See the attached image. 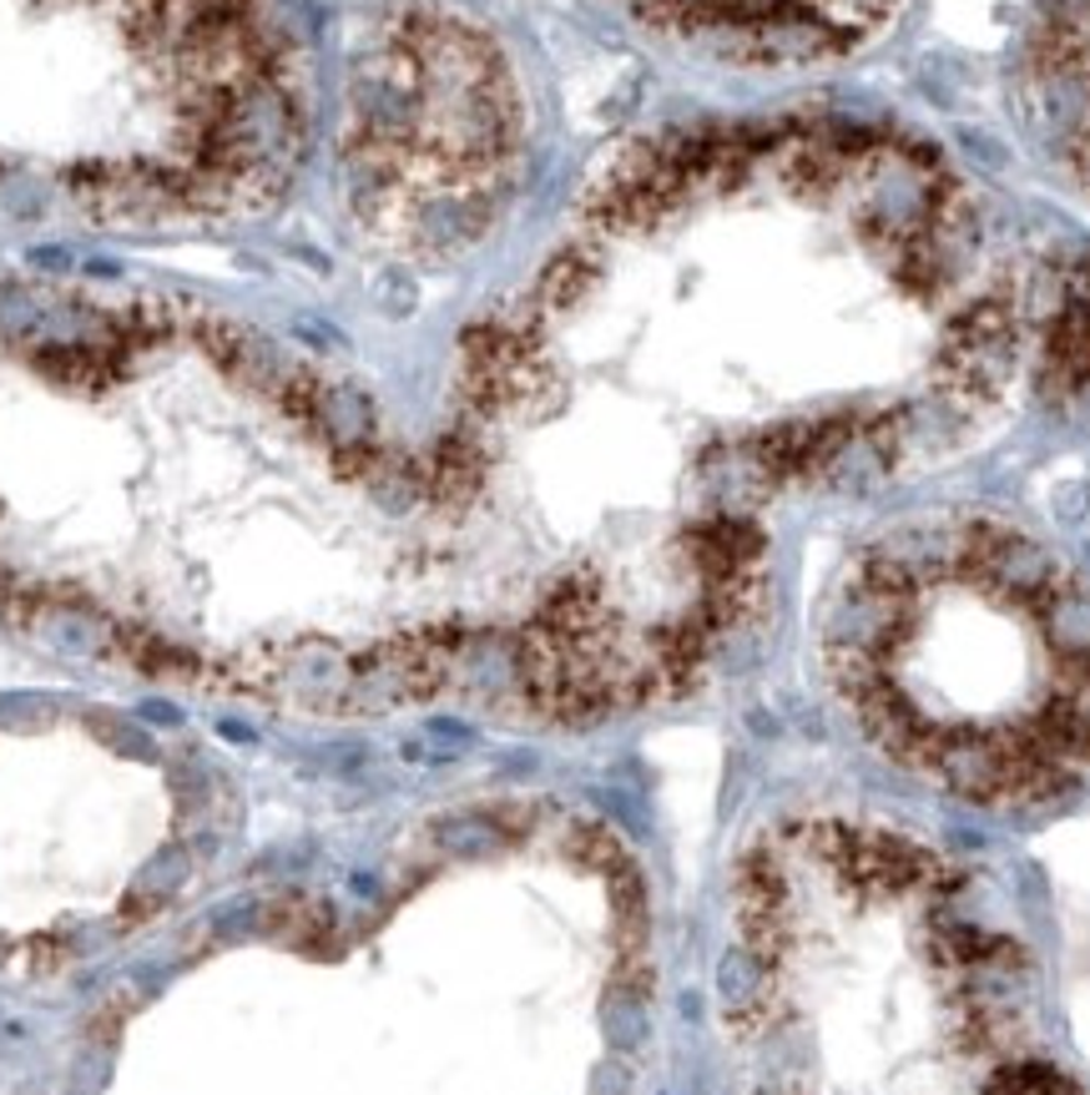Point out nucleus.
Segmentation results:
<instances>
[{"label":"nucleus","mask_w":1090,"mask_h":1095,"mask_svg":"<svg viewBox=\"0 0 1090 1095\" xmlns=\"http://www.w3.org/2000/svg\"><path fill=\"white\" fill-rule=\"evenodd\" d=\"M1020 344L1010 253L924 137L637 142L464 328L425 445L480 657L571 723L692 686L757 601L767 511L954 449Z\"/></svg>","instance_id":"f257e3e1"},{"label":"nucleus","mask_w":1090,"mask_h":1095,"mask_svg":"<svg viewBox=\"0 0 1090 1095\" xmlns=\"http://www.w3.org/2000/svg\"><path fill=\"white\" fill-rule=\"evenodd\" d=\"M0 616L324 712L450 677L419 449L238 313L61 273L0 278Z\"/></svg>","instance_id":"f03ea898"},{"label":"nucleus","mask_w":1090,"mask_h":1095,"mask_svg":"<svg viewBox=\"0 0 1090 1095\" xmlns=\"http://www.w3.org/2000/svg\"><path fill=\"white\" fill-rule=\"evenodd\" d=\"M727 1015L752 1095H1090L985 879L889 823H783L742 869Z\"/></svg>","instance_id":"7ed1b4c3"},{"label":"nucleus","mask_w":1090,"mask_h":1095,"mask_svg":"<svg viewBox=\"0 0 1090 1095\" xmlns=\"http://www.w3.org/2000/svg\"><path fill=\"white\" fill-rule=\"evenodd\" d=\"M308 126L299 0H0L5 217H263L299 177Z\"/></svg>","instance_id":"20e7f679"},{"label":"nucleus","mask_w":1090,"mask_h":1095,"mask_svg":"<svg viewBox=\"0 0 1090 1095\" xmlns=\"http://www.w3.org/2000/svg\"><path fill=\"white\" fill-rule=\"evenodd\" d=\"M843 717L919 783L1035 808L1090 772V585L1030 530L979 511L889 525L818 616Z\"/></svg>","instance_id":"39448f33"},{"label":"nucleus","mask_w":1090,"mask_h":1095,"mask_svg":"<svg viewBox=\"0 0 1090 1095\" xmlns=\"http://www.w3.org/2000/svg\"><path fill=\"white\" fill-rule=\"evenodd\" d=\"M526 163V101L490 31L400 5L349 56L339 187L369 243L450 258L495 227Z\"/></svg>","instance_id":"423d86ee"},{"label":"nucleus","mask_w":1090,"mask_h":1095,"mask_svg":"<svg viewBox=\"0 0 1090 1095\" xmlns=\"http://www.w3.org/2000/svg\"><path fill=\"white\" fill-rule=\"evenodd\" d=\"M647 31L732 66L839 62L903 11V0H616Z\"/></svg>","instance_id":"0eeeda50"},{"label":"nucleus","mask_w":1090,"mask_h":1095,"mask_svg":"<svg viewBox=\"0 0 1090 1095\" xmlns=\"http://www.w3.org/2000/svg\"><path fill=\"white\" fill-rule=\"evenodd\" d=\"M1020 116L1045 163L1090 198V0H1035L1020 51Z\"/></svg>","instance_id":"6e6552de"}]
</instances>
